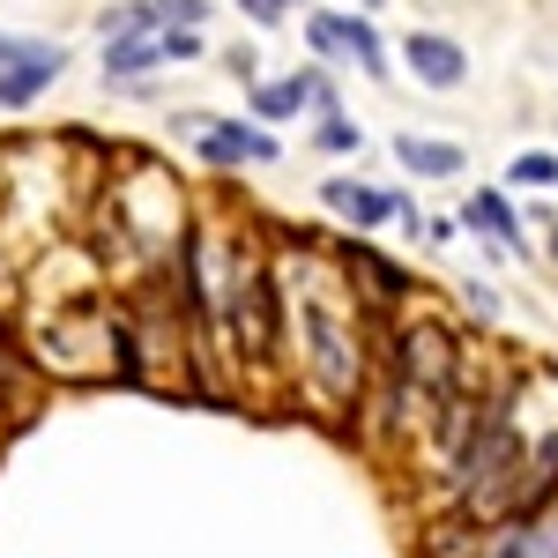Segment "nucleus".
<instances>
[{
	"instance_id": "f257e3e1",
	"label": "nucleus",
	"mask_w": 558,
	"mask_h": 558,
	"mask_svg": "<svg viewBox=\"0 0 558 558\" xmlns=\"http://www.w3.org/2000/svg\"><path fill=\"white\" fill-rule=\"evenodd\" d=\"M276 305H283V320H299L313 410H328V417L357 410V395H365V336H357V283L343 276V260L305 246V231H299V246L276 268Z\"/></svg>"
},
{
	"instance_id": "f03ea898",
	"label": "nucleus",
	"mask_w": 558,
	"mask_h": 558,
	"mask_svg": "<svg viewBox=\"0 0 558 558\" xmlns=\"http://www.w3.org/2000/svg\"><path fill=\"white\" fill-rule=\"evenodd\" d=\"M60 68H68V52H60V45L0 31V112H23V105H31Z\"/></svg>"
},
{
	"instance_id": "7ed1b4c3",
	"label": "nucleus",
	"mask_w": 558,
	"mask_h": 558,
	"mask_svg": "<svg viewBox=\"0 0 558 558\" xmlns=\"http://www.w3.org/2000/svg\"><path fill=\"white\" fill-rule=\"evenodd\" d=\"M305 38H313V52L350 60V68H357V75H373V83L387 75L380 38H373V23H357V15H313V23H305Z\"/></svg>"
},
{
	"instance_id": "20e7f679",
	"label": "nucleus",
	"mask_w": 558,
	"mask_h": 558,
	"mask_svg": "<svg viewBox=\"0 0 558 558\" xmlns=\"http://www.w3.org/2000/svg\"><path fill=\"white\" fill-rule=\"evenodd\" d=\"M402 60H410V75L425 89H454L470 75V52L454 38H439V31H410V38H402Z\"/></svg>"
},
{
	"instance_id": "39448f33",
	"label": "nucleus",
	"mask_w": 558,
	"mask_h": 558,
	"mask_svg": "<svg viewBox=\"0 0 558 558\" xmlns=\"http://www.w3.org/2000/svg\"><path fill=\"white\" fill-rule=\"evenodd\" d=\"M186 128L202 134V157H209L216 172H223V165H268V157H276V142L260 128H231V120H186Z\"/></svg>"
},
{
	"instance_id": "423d86ee",
	"label": "nucleus",
	"mask_w": 558,
	"mask_h": 558,
	"mask_svg": "<svg viewBox=\"0 0 558 558\" xmlns=\"http://www.w3.org/2000/svg\"><path fill=\"white\" fill-rule=\"evenodd\" d=\"M320 202L343 216V223H357V231H373V223H387V216L402 209L395 194H380V186H357V179H328V186H320Z\"/></svg>"
},
{
	"instance_id": "0eeeda50",
	"label": "nucleus",
	"mask_w": 558,
	"mask_h": 558,
	"mask_svg": "<svg viewBox=\"0 0 558 558\" xmlns=\"http://www.w3.org/2000/svg\"><path fill=\"white\" fill-rule=\"evenodd\" d=\"M395 157H402V172H417V179H454L462 172V149H454V142H432V134H402Z\"/></svg>"
},
{
	"instance_id": "6e6552de",
	"label": "nucleus",
	"mask_w": 558,
	"mask_h": 558,
	"mask_svg": "<svg viewBox=\"0 0 558 558\" xmlns=\"http://www.w3.org/2000/svg\"><path fill=\"white\" fill-rule=\"evenodd\" d=\"M313 83L320 75H283V83H254V120H299L313 105Z\"/></svg>"
},
{
	"instance_id": "1a4fd4ad",
	"label": "nucleus",
	"mask_w": 558,
	"mask_h": 558,
	"mask_svg": "<svg viewBox=\"0 0 558 558\" xmlns=\"http://www.w3.org/2000/svg\"><path fill=\"white\" fill-rule=\"evenodd\" d=\"M343 276H350V283H365L380 305L402 299V268H395V260H380L373 246H350V254H343Z\"/></svg>"
},
{
	"instance_id": "9d476101",
	"label": "nucleus",
	"mask_w": 558,
	"mask_h": 558,
	"mask_svg": "<svg viewBox=\"0 0 558 558\" xmlns=\"http://www.w3.org/2000/svg\"><path fill=\"white\" fill-rule=\"evenodd\" d=\"M476 223V231H492L507 254H529V239H521V223H514V209H507V194H470V209H462Z\"/></svg>"
},
{
	"instance_id": "9b49d317",
	"label": "nucleus",
	"mask_w": 558,
	"mask_h": 558,
	"mask_svg": "<svg viewBox=\"0 0 558 558\" xmlns=\"http://www.w3.org/2000/svg\"><path fill=\"white\" fill-rule=\"evenodd\" d=\"M149 15H157V31H194L209 15V0H149Z\"/></svg>"
},
{
	"instance_id": "f8f14e48",
	"label": "nucleus",
	"mask_w": 558,
	"mask_h": 558,
	"mask_svg": "<svg viewBox=\"0 0 558 558\" xmlns=\"http://www.w3.org/2000/svg\"><path fill=\"white\" fill-rule=\"evenodd\" d=\"M514 186H558V157H544V149H536V157H514Z\"/></svg>"
},
{
	"instance_id": "ddd939ff",
	"label": "nucleus",
	"mask_w": 558,
	"mask_h": 558,
	"mask_svg": "<svg viewBox=\"0 0 558 558\" xmlns=\"http://www.w3.org/2000/svg\"><path fill=\"white\" fill-rule=\"evenodd\" d=\"M239 8H246V15H254V23H283V15H291V8H299V0H239Z\"/></svg>"
},
{
	"instance_id": "4468645a",
	"label": "nucleus",
	"mask_w": 558,
	"mask_h": 558,
	"mask_svg": "<svg viewBox=\"0 0 558 558\" xmlns=\"http://www.w3.org/2000/svg\"><path fill=\"white\" fill-rule=\"evenodd\" d=\"M365 8H373V0H365Z\"/></svg>"
}]
</instances>
